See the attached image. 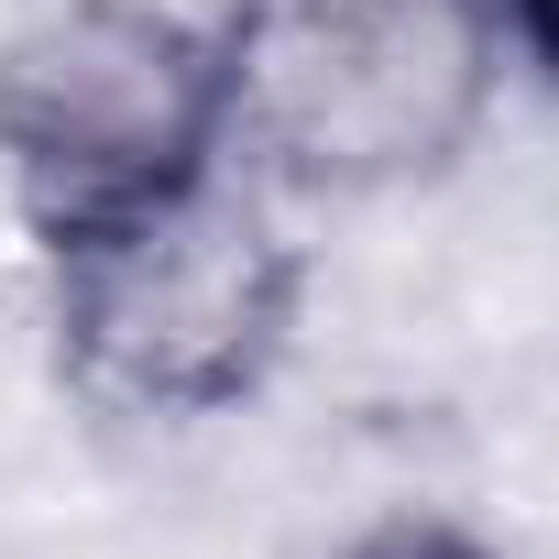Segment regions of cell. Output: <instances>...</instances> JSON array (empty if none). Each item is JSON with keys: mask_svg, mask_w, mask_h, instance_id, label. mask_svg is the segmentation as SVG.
<instances>
[{"mask_svg": "<svg viewBox=\"0 0 559 559\" xmlns=\"http://www.w3.org/2000/svg\"><path fill=\"white\" fill-rule=\"evenodd\" d=\"M286 297H297V252L274 219V176L241 165L230 143L56 230L67 362L143 417H187L252 384V362L286 330Z\"/></svg>", "mask_w": 559, "mask_h": 559, "instance_id": "obj_1", "label": "cell"}, {"mask_svg": "<svg viewBox=\"0 0 559 559\" xmlns=\"http://www.w3.org/2000/svg\"><path fill=\"white\" fill-rule=\"evenodd\" d=\"M493 56V0H241L219 34V99L263 176L384 187L472 132Z\"/></svg>", "mask_w": 559, "mask_h": 559, "instance_id": "obj_2", "label": "cell"}, {"mask_svg": "<svg viewBox=\"0 0 559 559\" xmlns=\"http://www.w3.org/2000/svg\"><path fill=\"white\" fill-rule=\"evenodd\" d=\"M219 143V45L154 0H67L0 45V165L45 230H78Z\"/></svg>", "mask_w": 559, "mask_h": 559, "instance_id": "obj_3", "label": "cell"}, {"mask_svg": "<svg viewBox=\"0 0 559 559\" xmlns=\"http://www.w3.org/2000/svg\"><path fill=\"white\" fill-rule=\"evenodd\" d=\"M493 34H504L515 56H537V67L559 78V0H493Z\"/></svg>", "mask_w": 559, "mask_h": 559, "instance_id": "obj_4", "label": "cell"}, {"mask_svg": "<svg viewBox=\"0 0 559 559\" xmlns=\"http://www.w3.org/2000/svg\"><path fill=\"white\" fill-rule=\"evenodd\" d=\"M384 559H439V548H384Z\"/></svg>", "mask_w": 559, "mask_h": 559, "instance_id": "obj_5", "label": "cell"}]
</instances>
